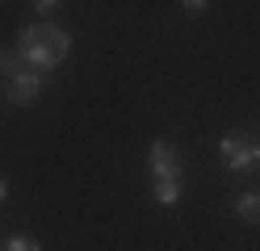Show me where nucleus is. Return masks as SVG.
Instances as JSON below:
<instances>
[{
  "label": "nucleus",
  "instance_id": "10",
  "mask_svg": "<svg viewBox=\"0 0 260 251\" xmlns=\"http://www.w3.org/2000/svg\"><path fill=\"white\" fill-rule=\"evenodd\" d=\"M5 197H9V180L0 176V205H5Z\"/></svg>",
  "mask_w": 260,
  "mask_h": 251
},
{
  "label": "nucleus",
  "instance_id": "3",
  "mask_svg": "<svg viewBox=\"0 0 260 251\" xmlns=\"http://www.w3.org/2000/svg\"><path fill=\"white\" fill-rule=\"evenodd\" d=\"M147 172H151V184H181V155L168 138H155L151 151H147Z\"/></svg>",
  "mask_w": 260,
  "mask_h": 251
},
{
  "label": "nucleus",
  "instance_id": "9",
  "mask_svg": "<svg viewBox=\"0 0 260 251\" xmlns=\"http://www.w3.org/2000/svg\"><path fill=\"white\" fill-rule=\"evenodd\" d=\"M34 9H38V13H42V17H51V13H55V9H59V5H55V0H42V5H34Z\"/></svg>",
  "mask_w": 260,
  "mask_h": 251
},
{
  "label": "nucleus",
  "instance_id": "7",
  "mask_svg": "<svg viewBox=\"0 0 260 251\" xmlns=\"http://www.w3.org/2000/svg\"><path fill=\"white\" fill-rule=\"evenodd\" d=\"M5 251H42V243L29 239V234H13V239L5 243Z\"/></svg>",
  "mask_w": 260,
  "mask_h": 251
},
{
  "label": "nucleus",
  "instance_id": "4",
  "mask_svg": "<svg viewBox=\"0 0 260 251\" xmlns=\"http://www.w3.org/2000/svg\"><path fill=\"white\" fill-rule=\"evenodd\" d=\"M42 84H46L42 71H29V67H21V71L9 80V100H13V105H34V100L42 96Z\"/></svg>",
  "mask_w": 260,
  "mask_h": 251
},
{
  "label": "nucleus",
  "instance_id": "2",
  "mask_svg": "<svg viewBox=\"0 0 260 251\" xmlns=\"http://www.w3.org/2000/svg\"><path fill=\"white\" fill-rule=\"evenodd\" d=\"M218 159H222L226 172H256V167H260V134H252V130L222 134Z\"/></svg>",
  "mask_w": 260,
  "mask_h": 251
},
{
  "label": "nucleus",
  "instance_id": "8",
  "mask_svg": "<svg viewBox=\"0 0 260 251\" xmlns=\"http://www.w3.org/2000/svg\"><path fill=\"white\" fill-rule=\"evenodd\" d=\"M181 9H185V17H206L210 13V0H185Z\"/></svg>",
  "mask_w": 260,
  "mask_h": 251
},
{
  "label": "nucleus",
  "instance_id": "1",
  "mask_svg": "<svg viewBox=\"0 0 260 251\" xmlns=\"http://www.w3.org/2000/svg\"><path fill=\"white\" fill-rule=\"evenodd\" d=\"M21 55V63L29 67V71H55V67L68 59V50H72V33L68 29H59V25H46V21H38V25H25L21 33H17V46H13Z\"/></svg>",
  "mask_w": 260,
  "mask_h": 251
},
{
  "label": "nucleus",
  "instance_id": "5",
  "mask_svg": "<svg viewBox=\"0 0 260 251\" xmlns=\"http://www.w3.org/2000/svg\"><path fill=\"white\" fill-rule=\"evenodd\" d=\"M235 213H239L248 226H256V222H260V193H239V197H235Z\"/></svg>",
  "mask_w": 260,
  "mask_h": 251
},
{
  "label": "nucleus",
  "instance_id": "6",
  "mask_svg": "<svg viewBox=\"0 0 260 251\" xmlns=\"http://www.w3.org/2000/svg\"><path fill=\"white\" fill-rule=\"evenodd\" d=\"M21 67H25V63H21L17 50H0V76H9V80H13V76L21 71Z\"/></svg>",
  "mask_w": 260,
  "mask_h": 251
}]
</instances>
